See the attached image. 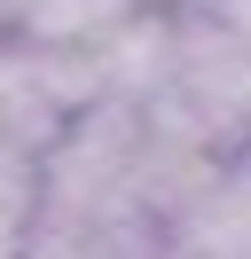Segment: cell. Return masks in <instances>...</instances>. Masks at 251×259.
Instances as JSON below:
<instances>
[{"label": "cell", "mask_w": 251, "mask_h": 259, "mask_svg": "<svg viewBox=\"0 0 251 259\" xmlns=\"http://www.w3.org/2000/svg\"><path fill=\"white\" fill-rule=\"evenodd\" d=\"M173 251L188 259H251V142L220 157V173L204 181V196L173 220Z\"/></svg>", "instance_id": "cell-1"}, {"label": "cell", "mask_w": 251, "mask_h": 259, "mask_svg": "<svg viewBox=\"0 0 251 259\" xmlns=\"http://www.w3.org/2000/svg\"><path fill=\"white\" fill-rule=\"evenodd\" d=\"M31 228H39V181L31 165H0V259H24Z\"/></svg>", "instance_id": "cell-2"}, {"label": "cell", "mask_w": 251, "mask_h": 259, "mask_svg": "<svg viewBox=\"0 0 251 259\" xmlns=\"http://www.w3.org/2000/svg\"><path fill=\"white\" fill-rule=\"evenodd\" d=\"M31 16H39V0H0V32H8V39H24Z\"/></svg>", "instance_id": "cell-3"}, {"label": "cell", "mask_w": 251, "mask_h": 259, "mask_svg": "<svg viewBox=\"0 0 251 259\" xmlns=\"http://www.w3.org/2000/svg\"><path fill=\"white\" fill-rule=\"evenodd\" d=\"M165 259H188V251H173V243H165Z\"/></svg>", "instance_id": "cell-4"}]
</instances>
